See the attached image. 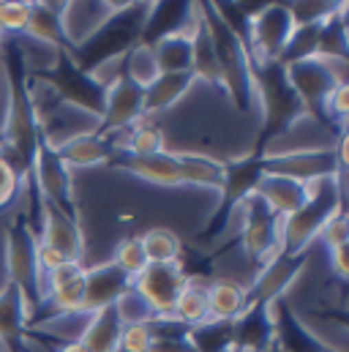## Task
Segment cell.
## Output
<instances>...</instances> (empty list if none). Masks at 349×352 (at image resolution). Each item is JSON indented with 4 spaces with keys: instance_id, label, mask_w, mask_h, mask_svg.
<instances>
[{
    "instance_id": "obj_1",
    "label": "cell",
    "mask_w": 349,
    "mask_h": 352,
    "mask_svg": "<svg viewBox=\"0 0 349 352\" xmlns=\"http://www.w3.org/2000/svg\"><path fill=\"white\" fill-rule=\"evenodd\" d=\"M3 52V69L8 80V107L0 129V156L16 170L22 180V191L30 186L33 156L41 140V107L36 101V88L30 82V66L27 58L14 38L0 41Z\"/></svg>"
},
{
    "instance_id": "obj_2",
    "label": "cell",
    "mask_w": 349,
    "mask_h": 352,
    "mask_svg": "<svg viewBox=\"0 0 349 352\" xmlns=\"http://www.w3.org/2000/svg\"><path fill=\"white\" fill-rule=\"evenodd\" d=\"M251 77H254V96L260 104L262 123L257 142L249 151V156H267L270 145L278 137H284L300 120H306V112H303V104L295 96V90L286 80V72L278 60L251 63Z\"/></svg>"
},
{
    "instance_id": "obj_3",
    "label": "cell",
    "mask_w": 349,
    "mask_h": 352,
    "mask_svg": "<svg viewBox=\"0 0 349 352\" xmlns=\"http://www.w3.org/2000/svg\"><path fill=\"white\" fill-rule=\"evenodd\" d=\"M199 14L210 30L216 60L221 69V90L229 96L232 107L238 112H251L257 104L254 96V77H251V55L243 44V38L218 16L213 3H199Z\"/></svg>"
},
{
    "instance_id": "obj_4",
    "label": "cell",
    "mask_w": 349,
    "mask_h": 352,
    "mask_svg": "<svg viewBox=\"0 0 349 352\" xmlns=\"http://www.w3.org/2000/svg\"><path fill=\"white\" fill-rule=\"evenodd\" d=\"M148 6L150 3H123L115 6L112 14L87 36L82 44H77L71 50L74 63L82 72H93L95 66L123 58L131 47L139 44L142 36V25L148 16Z\"/></svg>"
},
{
    "instance_id": "obj_5",
    "label": "cell",
    "mask_w": 349,
    "mask_h": 352,
    "mask_svg": "<svg viewBox=\"0 0 349 352\" xmlns=\"http://www.w3.org/2000/svg\"><path fill=\"white\" fill-rule=\"evenodd\" d=\"M286 72V80L295 90V96L300 98L303 104V112L306 118L317 120L322 129H328L336 140L347 131H339L333 126V120L328 118V98L333 88L339 85H349V63L347 58H330V60H322V58H306V60H295V63H286L284 66Z\"/></svg>"
},
{
    "instance_id": "obj_6",
    "label": "cell",
    "mask_w": 349,
    "mask_h": 352,
    "mask_svg": "<svg viewBox=\"0 0 349 352\" xmlns=\"http://www.w3.org/2000/svg\"><path fill=\"white\" fill-rule=\"evenodd\" d=\"M38 235L25 210H16L5 224V270L14 287H19L27 314L44 306V276L38 270Z\"/></svg>"
},
{
    "instance_id": "obj_7",
    "label": "cell",
    "mask_w": 349,
    "mask_h": 352,
    "mask_svg": "<svg viewBox=\"0 0 349 352\" xmlns=\"http://www.w3.org/2000/svg\"><path fill=\"white\" fill-rule=\"evenodd\" d=\"M344 208V183L341 180H319L308 188V199L281 221V252L300 254L308 252L314 238H319L322 227L333 213Z\"/></svg>"
},
{
    "instance_id": "obj_8",
    "label": "cell",
    "mask_w": 349,
    "mask_h": 352,
    "mask_svg": "<svg viewBox=\"0 0 349 352\" xmlns=\"http://www.w3.org/2000/svg\"><path fill=\"white\" fill-rule=\"evenodd\" d=\"M52 63L41 72H30V82L33 85H44L49 88L58 101L66 107H77L80 112H85L90 118L101 120V112H104V98H106V90L101 88L87 72H82L71 52L69 50H55L52 52Z\"/></svg>"
},
{
    "instance_id": "obj_9",
    "label": "cell",
    "mask_w": 349,
    "mask_h": 352,
    "mask_svg": "<svg viewBox=\"0 0 349 352\" xmlns=\"http://www.w3.org/2000/svg\"><path fill=\"white\" fill-rule=\"evenodd\" d=\"M267 175L292 177L297 183L314 186L319 180H341L347 177V134L336 140V145L325 148H297L284 153H267L262 159Z\"/></svg>"
},
{
    "instance_id": "obj_10",
    "label": "cell",
    "mask_w": 349,
    "mask_h": 352,
    "mask_svg": "<svg viewBox=\"0 0 349 352\" xmlns=\"http://www.w3.org/2000/svg\"><path fill=\"white\" fill-rule=\"evenodd\" d=\"M264 156H240L232 162H224V186L218 188V205L210 213L205 230L199 232V241H216L221 235H227L229 224L235 221L240 205L254 194L257 183L264 175Z\"/></svg>"
},
{
    "instance_id": "obj_11",
    "label": "cell",
    "mask_w": 349,
    "mask_h": 352,
    "mask_svg": "<svg viewBox=\"0 0 349 352\" xmlns=\"http://www.w3.org/2000/svg\"><path fill=\"white\" fill-rule=\"evenodd\" d=\"M238 213H240V230L232 235V243H240L246 260L257 273L262 265L270 263L281 252V219L257 194H251Z\"/></svg>"
},
{
    "instance_id": "obj_12",
    "label": "cell",
    "mask_w": 349,
    "mask_h": 352,
    "mask_svg": "<svg viewBox=\"0 0 349 352\" xmlns=\"http://www.w3.org/2000/svg\"><path fill=\"white\" fill-rule=\"evenodd\" d=\"M30 186L36 188V194L77 216L80 219V208H77V197H74V186H71V170L69 164L60 159L55 142L41 131V140H38V148H36V156H33V170H30Z\"/></svg>"
},
{
    "instance_id": "obj_13",
    "label": "cell",
    "mask_w": 349,
    "mask_h": 352,
    "mask_svg": "<svg viewBox=\"0 0 349 352\" xmlns=\"http://www.w3.org/2000/svg\"><path fill=\"white\" fill-rule=\"evenodd\" d=\"M292 33H295V19L286 3L260 6V11L249 19V36H246V50L251 55V63L278 60Z\"/></svg>"
},
{
    "instance_id": "obj_14",
    "label": "cell",
    "mask_w": 349,
    "mask_h": 352,
    "mask_svg": "<svg viewBox=\"0 0 349 352\" xmlns=\"http://www.w3.org/2000/svg\"><path fill=\"white\" fill-rule=\"evenodd\" d=\"M188 273L183 263H161L148 265L137 278H134V292L145 300V306L156 314V320H170L172 309L177 303V295L188 284Z\"/></svg>"
},
{
    "instance_id": "obj_15",
    "label": "cell",
    "mask_w": 349,
    "mask_h": 352,
    "mask_svg": "<svg viewBox=\"0 0 349 352\" xmlns=\"http://www.w3.org/2000/svg\"><path fill=\"white\" fill-rule=\"evenodd\" d=\"M306 263H308V252H300V254L278 252L270 263L262 265L254 273V281L246 287L249 306H273L275 300L286 298L289 287L300 278Z\"/></svg>"
},
{
    "instance_id": "obj_16",
    "label": "cell",
    "mask_w": 349,
    "mask_h": 352,
    "mask_svg": "<svg viewBox=\"0 0 349 352\" xmlns=\"http://www.w3.org/2000/svg\"><path fill=\"white\" fill-rule=\"evenodd\" d=\"M38 243L55 249L66 263H80L85 257V235L77 216L44 202L41 205V227H38Z\"/></svg>"
},
{
    "instance_id": "obj_17",
    "label": "cell",
    "mask_w": 349,
    "mask_h": 352,
    "mask_svg": "<svg viewBox=\"0 0 349 352\" xmlns=\"http://www.w3.org/2000/svg\"><path fill=\"white\" fill-rule=\"evenodd\" d=\"M44 306L60 317H85V267L80 263H66L44 278Z\"/></svg>"
},
{
    "instance_id": "obj_18",
    "label": "cell",
    "mask_w": 349,
    "mask_h": 352,
    "mask_svg": "<svg viewBox=\"0 0 349 352\" xmlns=\"http://www.w3.org/2000/svg\"><path fill=\"white\" fill-rule=\"evenodd\" d=\"M270 314H273V344L281 352H325L328 347H333L328 339L317 336L306 322L303 317L289 306L286 298L275 300L270 306Z\"/></svg>"
},
{
    "instance_id": "obj_19",
    "label": "cell",
    "mask_w": 349,
    "mask_h": 352,
    "mask_svg": "<svg viewBox=\"0 0 349 352\" xmlns=\"http://www.w3.org/2000/svg\"><path fill=\"white\" fill-rule=\"evenodd\" d=\"M145 118V88L134 85L131 80H117L112 88L106 90L104 98V112L98 120V134H109V131H120L134 126L137 120Z\"/></svg>"
},
{
    "instance_id": "obj_20",
    "label": "cell",
    "mask_w": 349,
    "mask_h": 352,
    "mask_svg": "<svg viewBox=\"0 0 349 352\" xmlns=\"http://www.w3.org/2000/svg\"><path fill=\"white\" fill-rule=\"evenodd\" d=\"M109 170L126 173L131 177H139L145 183L153 186H183V175H180V159L172 151L156 153V156H131V153H117L109 164Z\"/></svg>"
},
{
    "instance_id": "obj_21",
    "label": "cell",
    "mask_w": 349,
    "mask_h": 352,
    "mask_svg": "<svg viewBox=\"0 0 349 352\" xmlns=\"http://www.w3.org/2000/svg\"><path fill=\"white\" fill-rule=\"evenodd\" d=\"M131 287H134V281L112 260L95 265V267H85V309H82V314L90 317L101 309L115 306Z\"/></svg>"
},
{
    "instance_id": "obj_22",
    "label": "cell",
    "mask_w": 349,
    "mask_h": 352,
    "mask_svg": "<svg viewBox=\"0 0 349 352\" xmlns=\"http://www.w3.org/2000/svg\"><path fill=\"white\" fill-rule=\"evenodd\" d=\"M27 306L11 281L0 289V350L3 352H27Z\"/></svg>"
},
{
    "instance_id": "obj_23",
    "label": "cell",
    "mask_w": 349,
    "mask_h": 352,
    "mask_svg": "<svg viewBox=\"0 0 349 352\" xmlns=\"http://www.w3.org/2000/svg\"><path fill=\"white\" fill-rule=\"evenodd\" d=\"M194 22H196V3H150L145 25H142L139 44L153 47L164 36L191 30Z\"/></svg>"
},
{
    "instance_id": "obj_24",
    "label": "cell",
    "mask_w": 349,
    "mask_h": 352,
    "mask_svg": "<svg viewBox=\"0 0 349 352\" xmlns=\"http://www.w3.org/2000/svg\"><path fill=\"white\" fill-rule=\"evenodd\" d=\"M60 159L71 167H106L117 151L109 145L106 137H101L98 131H80V134H71V137H63L55 142Z\"/></svg>"
},
{
    "instance_id": "obj_25",
    "label": "cell",
    "mask_w": 349,
    "mask_h": 352,
    "mask_svg": "<svg viewBox=\"0 0 349 352\" xmlns=\"http://www.w3.org/2000/svg\"><path fill=\"white\" fill-rule=\"evenodd\" d=\"M273 314L270 306H246L235 320L232 352H267L273 347Z\"/></svg>"
},
{
    "instance_id": "obj_26",
    "label": "cell",
    "mask_w": 349,
    "mask_h": 352,
    "mask_svg": "<svg viewBox=\"0 0 349 352\" xmlns=\"http://www.w3.org/2000/svg\"><path fill=\"white\" fill-rule=\"evenodd\" d=\"M308 188L306 183H297L292 177H281V175H262V180L257 183L254 194L260 197L262 202L284 221L286 216H292L306 199H308Z\"/></svg>"
},
{
    "instance_id": "obj_27",
    "label": "cell",
    "mask_w": 349,
    "mask_h": 352,
    "mask_svg": "<svg viewBox=\"0 0 349 352\" xmlns=\"http://www.w3.org/2000/svg\"><path fill=\"white\" fill-rule=\"evenodd\" d=\"M126 322L120 320L117 309H101L95 314L85 317L82 328L77 331V342L85 344L90 352H120V336Z\"/></svg>"
},
{
    "instance_id": "obj_28",
    "label": "cell",
    "mask_w": 349,
    "mask_h": 352,
    "mask_svg": "<svg viewBox=\"0 0 349 352\" xmlns=\"http://www.w3.org/2000/svg\"><path fill=\"white\" fill-rule=\"evenodd\" d=\"M25 36L47 44L52 52L55 50H69L71 52L66 25H63V3H30V16H27Z\"/></svg>"
},
{
    "instance_id": "obj_29",
    "label": "cell",
    "mask_w": 349,
    "mask_h": 352,
    "mask_svg": "<svg viewBox=\"0 0 349 352\" xmlns=\"http://www.w3.org/2000/svg\"><path fill=\"white\" fill-rule=\"evenodd\" d=\"M207 306H210V320L235 322L249 306L246 287L232 278H213L207 284Z\"/></svg>"
},
{
    "instance_id": "obj_30",
    "label": "cell",
    "mask_w": 349,
    "mask_h": 352,
    "mask_svg": "<svg viewBox=\"0 0 349 352\" xmlns=\"http://www.w3.org/2000/svg\"><path fill=\"white\" fill-rule=\"evenodd\" d=\"M196 85L194 74H159L148 88H145V118L167 112L170 107H174L188 90Z\"/></svg>"
},
{
    "instance_id": "obj_31",
    "label": "cell",
    "mask_w": 349,
    "mask_h": 352,
    "mask_svg": "<svg viewBox=\"0 0 349 352\" xmlns=\"http://www.w3.org/2000/svg\"><path fill=\"white\" fill-rule=\"evenodd\" d=\"M180 159V175H183V186H196V188H210L218 191L224 186V162L205 156V153H191L183 151L177 153Z\"/></svg>"
},
{
    "instance_id": "obj_32",
    "label": "cell",
    "mask_w": 349,
    "mask_h": 352,
    "mask_svg": "<svg viewBox=\"0 0 349 352\" xmlns=\"http://www.w3.org/2000/svg\"><path fill=\"white\" fill-rule=\"evenodd\" d=\"M194 30V25H191ZM191 30H180L172 36H164L161 41H156L153 58L159 66V74H185L191 72Z\"/></svg>"
},
{
    "instance_id": "obj_33",
    "label": "cell",
    "mask_w": 349,
    "mask_h": 352,
    "mask_svg": "<svg viewBox=\"0 0 349 352\" xmlns=\"http://www.w3.org/2000/svg\"><path fill=\"white\" fill-rule=\"evenodd\" d=\"M172 320L180 322L183 328H196L202 322L210 320V306H207V284L188 278V284L183 287V292L177 295V303L172 309Z\"/></svg>"
},
{
    "instance_id": "obj_34",
    "label": "cell",
    "mask_w": 349,
    "mask_h": 352,
    "mask_svg": "<svg viewBox=\"0 0 349 352\" xmlns=\"http://www.w3.org/2000/svg\"><path fill=\"white\" fill-rule=\"evenodd\" d=\"M347 3H341L322 25L317 36V58L330 60V58H347L349 52V33H347Z\"/></svg>"
},
{
    "instance_id": "obj_35",
    "label": "cell",
    "mask_w": 349,
    "mask_h": 352,
    "mask_svg": "<svg viewBox=\"0 0 349 352\" xmlns=\"http://www.w3.org/2000/svg\"><path fill=\"white\" fill-rule=\"evenodd\" d=\"M139 243L145 249V257L150 265L161 263H180L183 254V241L167 227H150L148 232L139 235Z\"/></svg>"
},
{
    "instance_id": "obj_36",
    "label": "cell",
    "mask_w": 349,
    "mask_h": 352,
    "mask_svg": "<svg viewBox=\"0 0 349 352\" xmlns=\"http://www.w3.org/2000/svg\"><path fill=\"white\" fill-rule=\"evenodd\" d=\"M164 151H167V137H164V131L150 118H142V120H137L128 129L123 153H131V156H156V153H164Z\"/></svg>"
},
{
    "instance_id": "obj_37",
    "label": "cell",
    "mask_w": 349,
    "mask_h": 352,
    "mask_svg": "<svg viewBox=\"0 0 349 352\" xmlns=\"http://www.w3.org/2000/svg\"><path fill=\"white\" fill-rule=\"evenodd\" d=\"M232 331H235V322L207 320L191 328L188 339L199 352H232Z\"/></svg>"
},
{
    "instance_id": "obj_38",
    "label": "cell",
    "mask_w": 349,
    "mask_h": 352,
    "mask_svg": "<svg viewBox=\"0 0 349 352\" xmlns=\"http://www.w3.org/2000/svg\"><path fill=\"white\" fill-rule=\"evenodd\" d=\"M123 77L131 80L139 88H148L159 77V66H156L153 50L148 44H137V47H131L126 52V58H123Z\"/></svg>"
},
{
    "instance_id": "obj_39",
    "label": "cell",
    "mask_w": 349,
    "mask_h": 352,
    "mask_svg": "<svg viewBox=\"0 0 349 352\" xmlns=\"http://www.w3.org/2000/svg\"><path fill=\"white\" fill-rule=\"evenodd\" d=\"M112 263L117 265L131 281L148 267V257H145V249H142V243H139V235H128V238H123L120 243H117V249H115V257H112Z\"/></svg>"
},
{
    "instance_id": "obj_40",
    "label": "cell",
    "mask_w": 349,
    "mask_h": 352,
    "mask_svg": "<svg viewBox=\"0 0 349 352\" xmlns=\"http://www.w3.org/2000/svg\"><path fill=\"white\" fill-rule=\"evenodd\" d=\"M27 16H30V3L25 0H3L0 3V33L5 38L8 36H19L27 28Z\"/></svg>"
},
{
    "instance_id": "obj_41",
    "label": "cell",
    "mask_w": 349,
    "mask_h": 352,
    "mask_svg": "<svg viewBox=\"0 0 349 352\" xmlns=\"http://www.w3.org/2000/svg\"><path fill=\"white\" fill-rule=\"evenodd\" d=\"M289 6V14L295 19V28L297 25H314V22H325L341 3H286Z\"/></svg>"
},
{
    "instance_id": "obj_42",
    "label": "cell",
    "mask_w": 349,
    "mask_h": 352,
    "mask_svg": "<svg viewBox=\"0 0 349 352\" xmlns=\"http://www.w3.org/2000/svg\"><path fill=\"white\" fill-rule=\"evenodd\" d=\"M319 238H322V243L328 246V252L330 249H339V246H349V219H347V205L339 210V213H333L330 219H328V224L322 227V232H319Z\"/></svg>"
},
{
    "instance_id": "obj_43",
    "label": "cell",
    "mask_w": 349,
    "mask_h": 352,
    "mask_svg": "<svg viewBox=\"0 0 349 352\" xmlns=\"http://www.w3.org/2000/svg\"><path fill=\"white\" fill-rule=\"evenodd\" d=\"M156 333L153 325H126L123 336H120V350L123 352H148V347L153 344Z\"/></svg>"
},
{
    "instance_id": "obj_44",
    "label": "cell",
    "mask_w": 349,
    "mask_h": 352,
    "mask_svg": "<svg viewBox=\"0 0 349 352\" xmlns=\"http://www.w3.org/2000/svg\"><path fill=\"white\" fill-rule=\"evenodd\" d=\"M22 191V180L16 175V170L0 156V210H5Z\"/></svg>"
},
{
    "instance_id": "obj_45",
    "label": "cell",
    "mask_w": 349,
    "mask_h": 352,
    "mask_svg": "<svg viewBox=\"0 0 349 352\" xmlns=\"http://www.w3.org/2000/svg\"><path fill=\"white\" fill-rule=\"evenodd\" d=\"M148 352H199L188 336H156Z\"/></svg>"
},
{
    "instance_id": "obj_46",
    "label": "cell",
    "mask_w": 349,
    "mask_h": 352,
    "mask_svg": "<svg viewBox=\"0 0 349 352\" xmlns=\"http://www.w3.org/2000/svg\"><path fill=\"white\" fill-rule=\"evenodd\" d=\"M36 257H38V270H41V276H44V278H47L52 270H58L60 265H66V260H63L55 249H49V246H44V243H38Z\"/></svg>"
},
{
    "instance_id": "obj_47",
    "label": "cell",
    "mask_w": 349,
    "mask_h": 352,
    "mask_svg": "<svg viewBox=\"0 0 349 352\" xmlns=\"http://www.w3.org/2000/svg\"><path fill=\"white\" fill-rule=\"evenodd\" d=\"M347 252H349V246H339V249H330V252H328L330 265H333V270H336V276H339V278H347L349 276Z\"/></svg>"
},
{
    "instance_id": "obj_48",
    "label": "cell",
    "mask_w": 349,
    "mask_h": 352,
    "mask_svg": "<svg viewBox=\"0 0 349 352\" xmlns=\"http://www.w3.org/2000/svg\"><path fill=\"white\" fill-rule=\"evenodd\" d=\"M55 352H90V350H87L85 344H80L77 339H71V342H63Z\"/></svg>"
},
{
    "instance_id": "obj_49",
    "label": "cell",
    "mask_w": 349,
    "mask_h": 352,
    "mask_svg": "<svg viewBox=\"0 0 349 352\" xmlns=\"http://www.w3.org/2000/svg\"><path fill=\"white\" fill-rule=\"evenodd\" d=\"M325 352H341V350H336V347H328Z\"/></svg>"
},
{
    "instance_id": "obj_50",
    "label": "cell",
    "mask_w": 349,
    "mask_h": 352,
    "mask_svg": "<svg viewBox=\"0 0 349 352\" xmlns=\"http://www.w3.org/2000/svg\"><path fill=\"white\" fill-rule=\"evenodd\" d=\"M0 41H3V36H0Z\"/></svg>"
},
{
    "instance_id": "obj_51",
    "label": "cell",
    "mask_w": 349,
    "mask_h": 352,
    "mask_svg": "<svg viewBox=\"0 0 349 352\" xmlns=\"http://www.w3.org/2000/svg\"><path fill=\"white\" fill-rule=\"evenodd\" d=\"M0 36H3V33H0Z\"/></svg>"
}]
</instances>
